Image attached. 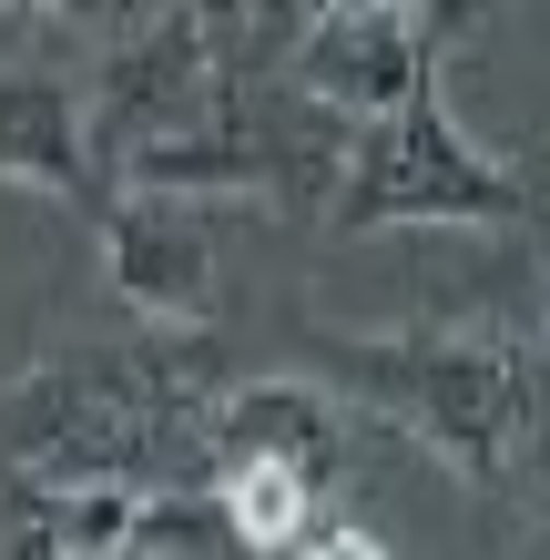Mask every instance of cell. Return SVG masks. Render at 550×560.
<instances>
[{
    "label": "cell",
    "instance_id": "8",
    "mask_svg": "<svg viewBox=\"0 0 550 560\" xmlns=\"http://www.w3.org/2000/svg\"><path fill=\"white\" fill-rule=\"evenodd\" d=\"M214 500H224V520H235L245 560H285L316 520H327V479L296 469V458H224Z\"/></svg>",
    "mask_w": 550,
    "mask_h": 560
},
{
    "label": "cell",
    "instance_id": "6",
    "mask_svg": "<svg viewBox=\"0 0 550 560\" xmlns=\"http://www.w3.org/2000/svg\"><path fill=\"white\" fill-rule=\"evenodd\" d=\"M103 276L133 326H204L214 316V224L204 194H164V184H122L103 214Z\"/></svg>",
    "mask_w": 550,
    "mask_h": 560
},
{
    "label": "cell",
    "instance_id": "2",
    "mask_svg": "<svg viewBox=\"0 0 550 560\" xmlns=\"http://www.w3.org/2000/svg\"><path fill=\"white\" fill-rule=\"evenodd\" d=\"M316 387H337V408H367L408 428L459 489H500L520 458L550 368L520 337H479V326H408V337H337L306 326Z\"/></svg>",
    "mask_w": 550,
    "mask_h": 560
},
{
    "label": "cell",
    "instance_id": "9",
    "mask_svg": "<svg viewBox=\"0 0 550 560\" xmlns=\"http://www.w3.org/2000/svg\"><path fill=\"white\" fill-rule=\"evenodd\" d=\"M285 560H387V540L367 530V520H337V510H327V520H316V530L285 550Z\"/></svg>",
    "mask_w": 550,
    "mask_h": 560
},
{
    "label": "cell",
    "instance_id": "4",
    "mask_svg": "<svg viewBox=\"0 0 550 560\" xmlns=\"http://www.w3.org/2000/svg\"><path fill=\"white\" fill-rule=\"evenodd\" d=\"M245 122V82H235V11H164L133 51L113 61V82L92 92V143L122 174L143 143H184V133H224Z\"/></svg>",
    "mask_w": 550,
    "mask_h": 560
},
{
    "label": "cell",
    "instance_id": "10",
    "mask_svg": "<svg viewBox=\"0 0 550 560\" xmlns=\"http://www.w3.org/2000/svg\"><path fill=\"white\" fill-rule=\"evenodd\" d=\"M0 11H122V0H0Z\"/></svg>",
    "mask_w": 550,
    "mask_h": 560
},
{
    "label": "cell",
    "instance_id": "5",
    "mask_svg": "<svg viewBox=\"0 0 550 560\" xmlns=\"http://www.w3.org/2000/svg\"><path fill=\"white\" fill-rule=\"evenodd\" d=\"M285 82L306 103H327L347 122H367L387 103H408L418 82H438V21L429 0H358V11H306Z\"/></svg>",
    "mask_w": 550,
    "mask_h": 560
},
{
    "label": "cell",
    "instance_id": "1",
    "mask_svg": "<svg viewBox=\"0 0 550 560\" xmlns=\"http://www.w3.org/2000/svg\"><path fill=\"white\" fill-rule=\"evenodd\" d=\"M214 398L224 347L204 326H133V347H82L0 387V469L31 479H133V489H214Z\"/></svg>",
    "mask_w": 550,
    "mask_h": 560
},
{
    "label": "cell",
    "instance_id": "11",
    "mask_svg": "<svg viewBox=\"0 0 550 560\" xmlns=\"http://www.w3.org/2000/svg\"><path fill=\"white\" fill-rule=\"evenodd\" d=\"M61 560H174V550H133L122 540V550H61Z\"/></svg>",
    "mask_w": 550,
    "mask_h": 560
},
{
    "label": "cell",
    "instance_id": "14",
    "mask_svg": "<svg viewBox=\"0 0 550 560\" xmlns=\"http://www.w3.org/2000/svg\"><path fill=\"white\" fill-rule=\"evenodd\" d=\"M540 368H550V347H540Z\"/></svg>",
    "mask_w": 550,
    "mask_h": 560
},
{
    "label": "cell",
    "instance_id": "3",
    "mask_svg": "<svg viewBox=\"0 0 550 560\" xmlns=\"http://www.w3.org/2000/svg\"><path fill=\"white\" fill-rule=\"evenodd\" d=\"M337 235H398V224H550L530 184H510L490 153L459 133L438 82H418L408 103L358 122L347 174L327 194Z\"/></svg>",
    "mask_w": 550,
    "mask_h": 560
},
{
    "label": "cell",
    "instance_id": "7",
    "mask_svg": "<svg viewBox=\"0 0 550 560\" xmlns=\"http://www.w3.org/2000/svg\"><path fill=\"white\" fill-rule=\"evenodd\" d=\"M0 184L51 194L72 214L113 205V163L92 143V92L61 72H0Z\"/></svg>",
    "mask_w": 550,
    "mask_h": 560
},
{
    "label": "cell",
    "instance_id": "13",
    "mask_svg": "<svg viewBox=\"0 0 550 560\" xmlns=\"http://www.w3.org/2000/svg\"><path fill=\"white\" fill-rule=\"evenodd\" d=\"M306 11H358V0H306Z\"/></svg>",
    "mask_w": 550,
    "mask_h": 560
},
{
    "label": "cell",
    "instance_id": "12",
    "mask_svg": "<svg viewBox=\"0 0 550 560\" xmlns=\"http://www.w3.org/2000/svg\"><path fill=\"white\" fill-rule=\"evenodd\" d=\"M520 560H550V520H530V530H520Z\"/></svg>",
    "mask_w": 550,
    "mask_h": 560
}]
</instances>
